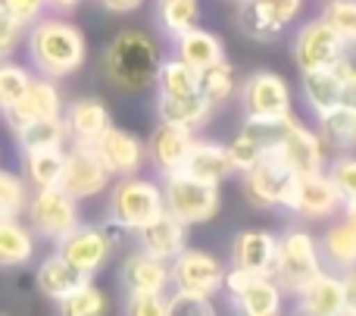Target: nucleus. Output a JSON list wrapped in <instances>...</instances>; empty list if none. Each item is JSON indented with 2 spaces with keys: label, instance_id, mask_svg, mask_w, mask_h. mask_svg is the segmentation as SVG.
I'll use <instances>...</instances> for the list:
<instances>
[{
  "label": "nucleus",
  "instance_id": "obj_17",
  "mask_svg": "<svg viewBox=\"0 0 356 316\" xmlns=\"http://www.w3.org/2000/svg\"><path fill=\"white\" fill-rule=\"evenodd\" d=\"M60 119H63L69 144H94L113 125V116H110V110H106V104L100 97H94V94L63 104Z\"/></svg>",
  "mask_w": 356,
  "mask_h": 316
},
{
  "label": "nucleus",
  "instance_id": "obj_37",
  "mask_svg": "<svg viewBox=\"0 0 356 316\" xmlns=\"http://www.w3.org/2000/svg\"><path fill=\"white\" fill-rule=\"evenodd\" d=\"M106 313V294L91 279L79 285L72 294L56 301V316H104Z\"/></svg>",
  "mask_w": 356,
  "mask_h": 316
},
{
  "label": "nucleus",
  "instance_id": "obj_11",
  "mask_svg": "<svg viewBox=\"0 0 356 316\" xmlns=\"http://www.w3.org/2000/svg\"><path fill=\"white\" fill-rule=\"evenodd\" d=\"M300 10L303 0H238V29L250 41L269 44L288 31Z\"/></svg>",
  "mask_w": 356,
  "mask_h": 316
},
{
  "label": "nucleus",
  "instance_id": "obj_47",
  "mask_svg": "<svg viewBox=\"0 0 356 316\" xmlns=\"http://www.w3.org/2000/svg\"><path fill=\"white\" fill-rule=\"evenodd\" d=\"M125 316H166V294H125Z\"/></svg>",
  "mask_w": 356,
  "mask_h": 316
},
{
  "label": "nucleus",
  "instance_id": "obj_26",
  "mask_svg": "<svg viewBox=\"0 0 356 316\" xmlns=\"http://www.w3.org/2000/svg\"><path fill=\"white\" fill-rule=\"evenodd\" d=\"M156 116L160 123L178 125L188 132H200L213 116V106L200 94H156Z\"/></svg>",
  "mask_w": 356,
  "mask_h": 316
},
{
  "label": "nucleus",
  "instance_id": "obj_6",
  "mask_svg": "<svg viewBox=\"0 0 356 316\" xmlns=\"http://www.w3.org/2000/svg\"><path fill=\"white\" fill-rule=\"evenodd\" d=\"M222 194L219 185H209V182L191 179L188 173H175L163 179V210L172 213L178 223L191 226H203L219 213Z\"/></svg>",
  "mask_w": 356,
  "mask_h": 316
},
{
  "label": "nucleus",
  "instance_id": "obj_30",
  "mask_svg": "<svg viewBox=\"0 0 356 316\" xmlns=\"http://www.w3.org/2000/svg\"><path fill=\"white\" fill-rule=\"evenodd\" d=\"M38 238L19 216H0V269H19L35 260Z\"/></svg>",
  "mask_w": 356,
  "mask_h": 316
},
{
  "label": "nucleus",
  "instance_id": "obj_53",
  "mask_svg": "<svg viewBox=\"0 0 356 316\" xmlns=\"http://www.w3.org/2000/svg\"><path fill=\"white\" fill-rule=\"evenodd\" d=\"M284 316V313H282ZM291 316H307V313H300V310H297V313H291Z\"/></svg>",
  "mask_w": 356,
  "mask_h": 316
},
{
  "label": "nucleus",
  "instance_id": "obj_9",
  "mask_svg": "<svg viewBox=\"0 0 356 316\" xmlns=\"http://www.w3.org/2000/svg\"><path fill=\"white\" fill-rule=\"evenodd\" d=\"M291 54L300 72H313V69H332L341 60H347L350 47L338 38V31L332 29L322 19H309L297 29L294 44H291Z\"/></svg>",
  "mask_w": 356,
  "mask_h": 316
},
{
  "label": "nucleus",
  "instance_id": "obj_41",
  "mask_svg": "<svg viewBox=\"0 0 356 316\" xmlns=\"http://www.w3.org/2000/svg\"><path fill=\"white\" fill-rule=\"evenodd\" d=\"M29 194V182L22 179V173L0 166V216H22Z\"/></svg>",
  "mask_w": 356,
  "mask_h": 316
},
{
  "label": "nucleus",
  "instance_id": "obj_23",
  "mask_svg": "<svg viewBox=\"0 0 356 316\" xmlns=\"http://www.w3.org/2000/svg\"><path fill=\"white\" fill-rule=\"evenodd\" d=\"M234 316H282L284 292L272 276H253L238 294H232Z\"/></svg>",
  "mask_w": 356,
  "mask_h": 316
},
{
  "label": "nucleus",
  "instance_id": "obj_44",
  "mask_svg": "<svg viewBox=\"0 0 356 316\" xmlns=\"http://www.w3.org/2000/svg\"><path fill=\"white\" fill-rule=\"evenodd\" d=\"M166 316H216V307L213 298H203V294L172 292L166 294Z\"/></svg>",
  "mask_w": 356,
  "mask_h": 316
},
{
  "label": "nucleus",
  "instance_id": "obj_36",
  "mask_svg": "<svg viewBox=\"0 0 356 316\" xmlns=\"http://www.w3.org/2000/svg\"><path fill=\"white\" fill-rule=\"evenodd\" d=\"M16 144L19 150H54V148H66V129H63L60 116L50 119H38V123H29L22 129H16Z\"/></svg>",
  "mask_w": 356,
  "mask_h": 316
},
{
  "label": "nucleus",
  "instance_id": "obj_35",
  "mask_svg": "<svg viewBox=\"0 0 356 316\" xmlns=\"http://www.w3.org/2000/svg\"><path fill=\"white\" fill-rule=\"evenodd\" d=\"M319 119V138L322 144L334 148L338 154H347V150L356 148V113L347 110V106H334L325 116Z\"/></svg>",
  "mask_w": 356,
  "mask_h": 316
},
{
  "label": "nucleus",
  "instance_id": "obj_52",
  "mask_svg": "<svg viewBox=\"0 0 356 316\" xmlns=\"http://www.w3.org/2000/svg\"><path fill=\"white\" fill-rule=\"evenodd\" d=\"M344 219L356 229V204H344Z\"/></svg>",
  "mask_w": 356,
  "mask_h": 316
},
{
  "label": "nucleus",
  "instance_id": "obj_21",
  "mask_svg": "<svg viewBox=\"0 0 356 316\" xmlns=\"http://www.w3.org/2000/svg\"><path fill=\"white\" fill-rule=\"evenodd\" d=\"M138 248L147 251L150 257H160V260H172L184 248H188V226L178 223L172 213L163 210L160 216H154L150 223H144L141 229L135 232Z\"/></svg>",
  "mask_w": 356,
  "mask_h": 316
},
{
  "label": "nucleus",
  "instance_id": "obj_48",
  "mask_svg": "<svg viewBox=\"0 0 356 316\" xmlns=\"http://www.w3.org/2000/svg\"><path fill=\"white\" fill-rule=\"evenodd\" d=\"M334 69H338V79H341V106L356 113V63L347 56Z\"/></svg>",
  "mask_w": 356,
  "mask_h": 316
},
{
  "label": "nucleus",
  "instance_id": "obj_24",
  "mask_svg": "<svg viewBox=\"0 0 356 316\" xmlns=\"http://www.w3.org/2000/svg\"><path fill=\"white\" fill-rule=\"evenodd\" d=\"M297 304L300 313L307 316H344V285H341V276L332 269H322L313 282L297 292Z\"/></svg>",
  "mask_w": 356,
  "mask_h": 316
},
{
  "label": "nucleus",
  "instance_id": "obj_42",
  "mask_svg": "<svg viewBox=\"0 0 356 316\" xmlns=\"http://www.w3.org/2000/svg\"><path fill=\"white\" fill-rule=\"evenodd\" d=\"M319 19L338 31L347 47H356V0H328Z\"/></svg>",
  "mask_w": 356,
  "mask_h": 316
},
{
  "label": "nucleus",
  "instance_id": "obj_7",
  "mask_svg": "<svg viewBox=\"0 0 356 316\" xmlns=\"http://www.w3.org/2000/svg\"><path fill=\"white\" fill-rule=\"evenodd\" d=\"M22 216H25V226L35 232V238H44V242H54V244L81 223L79 200L69 198L60 185L35 188V194H29V204H25Z\"/></svg>",
  "mask_w": 356,
  "mask_h": 316
},
{
  "label": "nucleus",
  "instance_id": "obj_1",
  "mask_svg": "<svg viewBox=\"0 0 356 316\" xmlns=\"http://www.w3.org/2000/svg\"><path fill=\"white\" fill-rule=\"evenodd\" d=\"M25 50L29 63L44 79H69L88 60L85 31L63 16H41L25 29Z\"/></svg>",
  "mask_w": 356,
  "mask_h": 316
},
{
  "label": "nucleus",
  "instance_id": "obj_45",
  "mask_svg": "<svg viewBox=\"0 0 356 316\" xmlns=\"http://www.w3.org/2000/svg\"><path fill=\"white\" fill-rule=\"evenodd\" d=\"M25 41V29L0 6V60H10Z\"/></svg>",
  "mask_w": 356,
  "mask_h": 316
},
{
  "label": "nucleus",
  "instance_id": "obj_40",
  "mask_svg": "<svg viewBox=\"0 0 356 316\" xmlns=\"http://www.w3.org/2000/svg\"><path fill=\"white\" fill-rule=\"evenodd\" d=\"M31 79H35V72L29 66H22V63H16L13 56L0 60V113L22 97L25 88L31 85Z\"/></svg>",
  "mask_w": 356,
  "mask_h": 316
},
{
  "label": "nucleus",
  "instance_id": "obj_5",
  "mask_svg": "<svg viewBox=\"0 0 356 316\" xmlns=\"http://www.w3.org/2000/svg\"><path fill=\"white\" fill-rule=\"evenodd\" d=\"M163 213V185L141 175H122L110 191V204H106V219L116 226L129 229L135 235L144 223Z\"/></svg>",
  "mask_w": 356,
  "mask_h": 316
},
{
  "label": "nucleus",
  "instance_id": "obj_46",
  "mask_svg": "<svg viewBox=\"0 0 356 316\" xmlns=\"http://www.w3.org/2000/svg\"><path fill=\"white\" fill-rule=\"evenodd\" d=\"M0 6H3L22 29H29L31 22L47 16V0H0Z\"/></svg>",
  "mask_w": 356,
  "mask_h": 316
},
{
  "label": "nucleus",
  "instance_id": "obj_20",
  "mask_svg": "<svg viewBox=\"0 0 356 316\" xmlns=\"http://www.w3.org/2000/svg\"><path fill=\"white\" fill-rule=\"evenodd\" d=\"M119 282L125 294H169V263L138 248L119 267Z\"/></svg>",
  "mask_w": 356,
  "mask_h": 316
},
{
  "label": "nucleus",
  "instance_id": "obj_16",
  "mask_svg": "<svg viewBox=\"0 0 356 316\" xmlns=\"http://www.w3.org/2000/svg\"><path fill=\"white\" fill-rule=\"evenodd\" d=\"M94 150H97L100 160L106 163V169H110L113 179L138 175L141 173V166L147 163L144 141L138 135H131L129 129H119V125H110V129L94 141Z\"/></svg>",
  "mask_w": 356,
  "mask_h": 316
},
{
  "label": "nucleus",
  "instance_id": "obj_38",
  "mask_svg": "<svg viewBox=\"0 0 356 316\" xmlns=\"http://www.w3.org/2000/svg\"><path fill=\"white\" fill-rule=\"evenodd\" d=\"M156 94H194L197 91V69H191L188 63H181L178 56L160 63L156 69Z\"/></svg>",
  "mask_w": 356,
  "mask_h": 316
},
{
  "label": "nucleus",
  "instance_id": "obj_4",
  "mask_svg": "<svg viewBox=\"0 0 356 316\" xmlns=\"http://www.w3.org/2000/svg\"><path fill=\"white\" fill-rule=\"evenodd\" d=\"M322 257L319 244L300 226H291L284 235H278V251H275V269L272 279L282 285L284 294H297L307 282H313L322 273Z\"/></svg>",
  "mask_w": 356,
  "mask_h": 316
},
{
  "label": "nucleus",
  "instance_id": "obj_34",
  "mask_svg": "<svg viewBox=\"0 0 356 316\" xmlns=\"http://www.w3.org/2000/svg\"><path fill=\"white\" fill-rule=\"evenodd\" d=\"M63 163H66V148L54 150H25L22 154V179L31 188H54L60 185Z\"/></svg>",
  "mask_w": 356,
  "mask_h": 316
},
{
  "label": "nucleus",
  "instance_id": "obj_43",
  "mask_svg": "<svg viewBox=\"0 0 356 316\" xmlns=\"http://www.w3.org/2000/svg\"><path fill=\"white\" fill-rule=\"evenodd\" d=\"M325 175L338 191L341 204H356V157L350 150L338 154L332 163H325Z\"/></svg>",
  "mask_w": 356,
  "mask_h": 316
},
{
  "label": "nucleus",
  "instance_id": "obj_12",
  "mask_svg": "<svg viewBox=\"0 0 356 316\" xmlns=\"http://www.w3.org/2000/svg\"><path fill=\"white\" fill-rule=\"evenodd\" d=\"M244 179V194L253 207H275V210H288L291 198L297 188V175L278 160L275 154L266 150L263 160L241 175Z\"/></svg>",
  "mask_w": 356,
  "mask_h": 316
},
{
  "label": "nucleus",
  "instance_id": "obj_54",
  "mask_svg": "<svg viewBox=\"0 0 356 316\" xmlns=\"http://www.w3.org/2000/svg\"><path fill=\"white\" fill-rule=\"evenodd\" d=\"M344 316H356V310H347V313H344Z\"/></svg>",
  "mask_w": 356,
  "mask_h": 316
},
{
  "label": "nucleus",
  "instance_id": "obj_27",
  "mask_svg": "<svg viewBox=\"0 0 356 316\" xmlns=\"http://www.w3.org/2000/svg\"><path fill=\"white\" fill-rule=\"evenodd\" d=\"M272 125L275 123H253V119H244V129L225 144L232 169L238 175L250 173V169L263 160V154L269 150V141H272Z\"/></svg>",
  "mask_w": 356,
  "mask_h": 316
},
{
  "label": "nucleus",
  "instance_id": "obj_32",
  "mask_svg": "<svg viewBox=\"0 0 356 316\" xmlns=\"http://www.w3.org/2000/svg\"><path fill=\"white\" fill-rule=\"evenodd\" d=\"M303 100L316 116H325L328 110L341 106V79L338 69H313V72H303Z\"/></svg>",
  "mask_w": 356,
  "mask_h": 316
},
{
  "label": "nucleus",
  "instance_id": "obj_39",
  "mask_svg": "<svg viewBox=\"0 0 356 316\" xmlns=\"http://www.w3.org/2000/svg\"><path fill=\"white\" fill-rule=\"evenodd\" d=\"M200 22V0H160V29L169 38Z\"/></svg>",
  "mask_w": 356,
  "mask_h": 316
},
{
  "label": "nucleus",
  "instance_id": "obj_51",
  "mask_svg": "<svg viewBox=\"0 0 356 316\" xmlns=\"http://www.w3.org/2000/svg\"><path fill=\"white\" fill-rule=\"evenodd\" d=\"M79 3H81V0H47V10H54V13H60V16H66V13L79 10Z\"/></svg>",
  "mask_w": 356,
  "mask_h": 316
},
{
  "label": "nucleus",
  "instance_id": "obj_3",
  "mask_svg": "<svg viewBox=\"0 0 356 316\" xmlns=\"http://www.w3.org/2000/svg\"><path fill=\"white\" fill-rule=\"evenodd\" d=\"M269 154H275L297 179H300V175L325 173V163H328L325 144H322L319 132L303 125L294 113H288L284 119H278V123L272 125Z\"/></svg>",
  "mask_w": 356,
  "mask_h": 316
},
{
  "label": "nucleus",
  "instance_id": "obj_49",
  "mask_svg": "<svg viewBox=\"0 0 356 316\" xmlns=\"http://www.w3.org/2000/svg\"><path fill=\"white\" fill-rule=\"evenodd\" d=\"M106 13H116V16H129V13L141 10L144 0H97Z\"/></svg>",
  "mask_w": 356,
  "mask_h": 316
},
{
  "label": "nucleus",
  "instance_id": "obj_10",
  "mask_svg": "<svg viewBox=\"0 0 356 316\" xmlns=\"http://www.w3.org/2000/svg\"><path fill=\"white\" fill-rule=\"evenodd\" d=\"M113 182L106 163L100 160V154L94 150V144H69L66 148V163H63V175H60V188L81 200L97 198L100 191H106Z\"/></svg>",
  "mask_w": 356,
  "mask_h": 316
},
{
  "label": "nucleus",
  "instance_id": "obj_33",
  "mask_svg": "<svg viewBox=\"0 0 356 316\" xmlns=\"http://www.w3.org/2000/svg\"><path fill=\"white\" fill-rule=\"evenodd\" d=\"M197 94L207 100L209 106H225L228 100L238 94V75H234V66L228 60H219L213 66L200 69L197 72Z\"/></svg>",
  "mask_w": 356,
  "mask_h": 316
},
{
  "label": "nucleus",
  "instance_id": "obj_31",
  "mask_svg": "<svg viewBox=\"0 0 356 316\" xmlns=\"http://www.w3.org/2000/svg\"><path fill=\"white\" fill-rule=\"evenodd\" d=\"M35 282H38V292L56 304V301H63L66 294H72L79 285H85L88 276H81L79 269L72 267V263L63 260V257L54 251L50 257H44V260L38 263Z\"/></svg>",
  "mask_w": 356,
  "mask_h": 316
},
{
  "label": "nucleus",
  "instance_id": "obj_8",
  "mask_svg": "<svg viewBox=\"0 0 356 316\" xmlns=\"http://www.w3.org/2000/svg\"><path fill=\"white\" fill-rule=\"evenodd\" d=\"M238 104L244 110V119L278 123L291 113V88L272 69H257L238 85Z\"/></svg>",
  "mask_w": 356,
  "mask_h": 316
},
{
  "label": "nucleus",
  "instance_id": "obj_14",
  "mask_svg": "<svg viewBox=\"0 0 356 316\" xmlns=\"http://www.w3.org/2000/svg\"><path fill=\"white\" fill-rule=\"evenodd\" d=\"M56 254H60L63 260L72 263L81 276L94 279V276L106 267L113 248H110V242H106V235H104L100 226L79 223L72 232H66V235L56 242Z\"/></svg>",
  "mask_w": 356,
  "mask_h": 316
},
{
  "label": "nucleus",
  "instance_id": "obj_18",
  "mask_svg": "<svg viewBox=\"0 0 356 316\" xmlns=\"http://www.w3.org/2000/svg\"><path fill=\"white\" fill-rule=\"evenodd\" d=\"M341 198L334 191V185L328 182L325 173L316 175H300L294 188V198H291L288 213H294L303 223H319V219H328L341 210Z\"/></svg>",
  "mask_w": 356,
  "mask_h": 316
},
{
  "label": "nucleus",
  "instance_id": "obj_25",
  "mask_svg": "<svg viewBox=\"0 0 356 316\" xmlns=\"http://www.w3.org/2000/svg\"><path fill=\"white\" fill-rule=\"evenodd\" d=\"M181 173H188L191 179L209 182V185H222L228 175H234L232 160H228V148L219 141H207V138H194L188 157H184Z\"/></svg>",
  "mask_w": 356,
  "mask_h": 316
},
{
  "label": "nucleus",
  "instance_id": "obj_15",
  "mask_svg": "<svg viewBox=\"0 0 356 316\" xmlns=\"http://www.w3.org/2000/svg\"><path fill=\"white\" fill-rule=\"evenodd\" d=\"M60 113H63V94H60V88H56V81L44 79V75H35L31 85L25 88L22 97H19L13 106H6L0 116L6 119V125H10L13 132H16L29 123L60 116Z\"/></svg>",
  "mask_w": 356,
  "mask_h": 316
},
{
  "label": "nucleus",
  "instance_id": "obj_29",
  "mask_svg": "<svg viewBox=\"0 0 356 316\" xmlns=\"http://www.w3.org/2000/svg\"><path fill=\"white\" fill-rule=\"evenodd\" d=\"M319 257H322V267L332 269V273H347V269L356 267V229L347 219H338L332 223L319 238Z\"/></svg>",
  "mask_w": 356,
  "mask_h": 316
},
{
  "label": "nucleus",
  "instance_id": "obj_2",
  "mask_svg": "<svg viewBox=\"0 0 356 316\" xmlns=\"http://www.w3.org/2000/svg\"><path fill=\"white\" fill-rule=\"evenodd\" d=\"M160 63H163V50L147 31L122 29L104 47L100 72H104L110 88H116L122 94H138L154 85Z\"/></svg>",
  "mask_w": 356,
  "mask_h": 316
},
{
  "label": "nucleus",
  "instance_id": "obj_19",
  "mask_svg": "<svg viewBox=\"0 0 356 316\" xmlns=\"http://www.w3.org/2000/svg\"><path fill=\"white\" fill-rule=\"evenodd\" d=\"M191 144H194V132L188 129H178V125L160 123L154 129V135L147 138L144 150H147V163L154 166L156 175H175L181 173L184 166V157H188Z\"/></svg>",
  "mask_w": 356,
  "mask_h": 316
},
{
  "label": "nucleus",
  "instance_id": "obj_13",
  "mask_svg": "<svg viewBox=\"0 0 356 316\" xmlns=\"http://www.w3.org/2000/svg\"><path fill=\"white\" fill-rule=\"evenodd\" d=\"M222 273H225V267L219 263V257L200 248H184L181 254L169 260V288L213 298L222 292Z\"/></svg>",
  "mask_w": 356,
  "mask_h": 316
},
{
  "label": "nucleus",
  "instance_id": "obj_22",
  "mask_svg": "<svg viewBox=\"0 0 356 316\" xmlns=\"http://www.w3.org/2000/svg\"><path fill=\"white\" fill-rule=\"evenodd\" d=\"M278 235L266 229H244L238 232L232 244V267H241L253 276H272L275 269Z\"/></svg>",
  "mask_w": 356,
  "mask_h": 316
},
{
  "label": "nucleus",
  "instance_id": "obj_28",
  "mask_svg": "<svg viewBox=\"0 0 356 316\" xmlns=\"http://www.w3.org/2000/svg\"><path fill=\"white\" fill-rule=\"evenodd\" d=\"M172 56H178L181 63H188L191 69L200 72V69L225 60V44H222L219 35L194 25V29H188V31H181V35L172 38Z\"/></svg>",
  "mask_w": 356,
  "mask_h": 316
},
{
  "label": "nucleus",
  "instance_id": "obj_50",
  "mask_svg": "<svg viewBox=\"0 0 356 316\" xmlns=\"http://www.w3.org/2000/svg\"><path fill=\"white\" fill-rule=\"evenodd\" d=\"M341 285H344V307L347 310H356V267L341 273Z\"/></svg>",
  "mask_w": 356,
  "mask_h": 316
}]
</instances>
